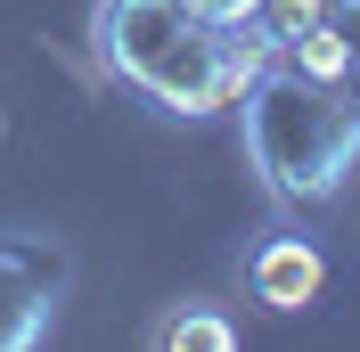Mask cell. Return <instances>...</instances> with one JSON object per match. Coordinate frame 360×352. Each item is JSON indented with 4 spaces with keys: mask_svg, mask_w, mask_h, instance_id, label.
<instances>
[{
    "mask_svg": "<svg viewBox=\"0 0 360 352\" xmlns=\"http://www.w3.org/2000/svg\"><path fill=\"white\" fill-rule=\"evenodd\" d=\"M148 344L156 352H238L246 336H238V320H221L213 303H180V311H164L156 328H148Z\"/></svg>",
    "mask_w": 360,
    "mask_h": 352,
    "instance_id": "obj_5",
    "label": "cell"
},
{
    "mask_svg": "<svg viewBox=\"0 0 360 352\" xmlns=\"http://www.w3.org/2000/svg\"><path fill=\"white\" fill-rule=\"evenodd\" d=\"M90 58L164 115H221L262 74V58L246 42L213 33L188 0H98L90 8Z\"/></svg>",
    "mask_w": 360,
    "mask_h": 352,
    "instance_id": "obj_1",
    "label": "cell"
},
{
    "mask_svg": "<svg viewBox=\"0 0 360 352\" xmlns=\"http://www.w3.org/2000/svg\"><path fill=\"white\" fill-rule=\"evenodd\" d=\"M66 295V254H49L33 238H0V352H33L58 320Z\"/></svg>",
    "mask_w": 360,
    "mask_h": 352,
    "instance_id": "obj_3",
    "label": "cell"
},
{
    "mask_svg": "<svg viewBox=\"0 0 360 352\" xmlns=\"http://www.w3.org/2000/svg\"><path fill=\"white\" fill-rule=\"evenodd\" d=\"M270 66H287L295 82H311L360 139V0H328L303 33H287V42L270 49Z\"/></svg>",
    "mask_w": 360,
    "mask_h": 352,
    "instance_id": "obj_2",
    "label": "cell"
},
{
    "mask_svg": "<svg viewBox=\"0 0 360 352\" xmlns=\"http://www.w3.org/2000/svg\"><path fill=\"white\" fill-rule=\"evenodd\" d=\"M246 279H254V303H270V311H311L319 287H328V263H319L311 238H270L262 254H254Z\"/></svg>",
    "mask_w": 360,
    "mask_h": 352,
    "instance_id": "obj_4",
    "label": "cell"
}]
</instances>
